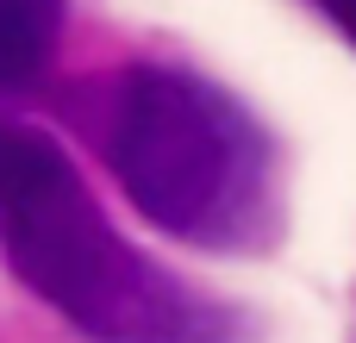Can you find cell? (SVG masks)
Instances as JSON below:
<instances>
[{
    "mask_svg": "<svg viewBox=\"0 0 356 343\" xmlns=\"http://www.w3.org/2000/svg\"><path fill=\"white\" fill-rule=\"evenodd\" d=\"M63 37V0H0V94L31 87Z\"/></svg>",
    "mask_w": 356,
    "mask_h": 343,
    "instance_id": "3957f363",
    "label": "cell"
},
{
    "mask_svg": "<svg viewBox=\"0 0 356 343\" xmlns=\"http://www.w3.org/2000/svg\"><path fill=\"white\" fill-rule=\"evenodd\" d=\"M0 256L88 343H238V306L144 256L88 194L69 150L0 119Z\"/></svg>",
    "mask_w": 356,
    "mask_h": 343,
    "instance_id": "6da1fadb",
    "label": "cell"
},
{
    "mask_svg": "<svg viewBox=\"0 0 356 343\" xmlns=\"http://www.w3.org/2000/svg\"><path fill=\"white\" fill-rule=\"evenodd\" d=\"M125 200L194 250H269L282 231V156L269 125L188 62H131L100 119Z\"/></svg>",
    "mask_w": 356,
    "mask_h": 343,
    "instance_id": "7a4b0ae2",
    "label": "cell"
},
{
    "mask_svg": "<svg viewBox=\"0 0 356 343\" xmlns=\"http://www.w3.org/2000/svg\"><path fill=\"white\" fill-rule=\"evenodd\" d=\"M313 6H319V12H325V19L356 44V0H313Z\"/></svg>",
    "mask_w": 356,
    "mask_h": 343,
    "instance_id": "277c9868",
    "label": "cell"
}]
</instances>
